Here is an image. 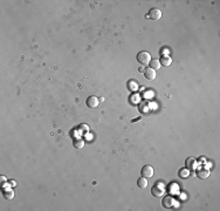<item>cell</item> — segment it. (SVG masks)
I'll use <instances>...</instances> for the list:
<instances>
[{
	"mask_svg": "<svg viewBox=\"0 0 220 211\" xmlns=\"http://www.w3.org/2000/svg\"><path fill=\"white\" fill-rule=\"evenodd\" d=\"M159 62H161V66L169 67L172 64V59L170 58V56H167V55H162V58L159 59Z\"/></svg>",
	"mask_w": 220,
	"mask_h": 211,
	"instance_id": "10",
	"label": "cell"
},
{
	"mask_svg": "<svg viewBox=\"0 0 220 211\" xmlns=\"http://www.w3.org/2000/svg\"><path fill=\"white\" fill-rule=\"evenodd\" d=\"M141 174H142L143 177H145V178H150V177H152L154 174H155V170L154 168L151 167V165H144L141 170Z\"/></svg>",
	"mask_w": 220,
	"mask_h": 211,
	"instance_id": "5",
	"label": "cell"
},
{
	"mask_svg": "<svg viewBox=\"0 0 220 211\" xmlns=\"http://www.w3.org/2000/svg\"><path fill=\"white\" fill-rule=\"evenodd\" d=\"M165 188H164V185L163 184H161V183H158V184H156V185H154V188L151 189V193H152V196L154 197H157V198H161V197H163L164 196V193H165Z\"/></svg>",
	"mask_w": 220,
	"mask_h": 211,
	"instance_id": "2",
	"label": "cell"
},
{
	"mask_svg": "<svg viewBox=\"0 0 220 211\" xmlns=\"http://www.w3.org/2000/svg\"><path fill=\"white\" fill-rule=\"evenodd\" d=\"M0 180H1V183H5V182H6V178H5L4 176H1V177H0Z\"/></svg>",
	"mask_w": 220,
	"mask_h": 211,
	"instance_id": "17",
	"label": "cell"
},
{
	"mask_svg": "<svg viewBox=\"0 0 220 211\" xmlns=\"http://www.w3.org/2000/svg\"><path fill=\"white\" fill-rule=\"evenodd\" d=\"M128 88H130L131 90H136L137 89V83L135 81L128 82Z\"/></svg>",
	"mask_w": 220,
	"mask_h": 211,
	"instance_id": "16",
	"label": "cell"
},
{
	"mask_svg": "<svg viewBox=\"0 0 220 211\" xmlns=\"http://www.w3.org/2000/svg\"><path fill=\"white\" fill-rule=\"evenodd\" d=\"M196 175L199 180H205V178H207L208 176H210V170L206 169V168H199V169L197 170Z\"/></svg>",
	"mask_w": 220,
	"mask_h": 211,
	"instance_id": "6",
	"label": "cell"
},
{
	"mask_svg": "<svg viewBox=\"0 0 220 211\" xmlns=\"http://www.w3.org/2000/svg\"><path fill=\"white\" fill-rule=\"evenodd\" d=\"M145 18H148V19H151V20H154V21H158V20H161L162 18V11L159 8H151L149 11V13L145 15Z\"/></svg>",
	"mask_w": 220,
	"mask_h": 211,
	"instance_id": "3",
	"label": "cell"
},
{
	"mask_svg": "<svg viewBox=\"0 0 220 211\" xmlns=\"http://www.w3.org/2000/svg\"><path fill=\"white\" fill-rule=\"evenodd\" d=\"M162 204H163L164 208H166V209H172V208H174V205H176V199L173 198L172 196H166V197H164Z\"/></svg>",
	"mask_w": 220,
	"mask_h": 211,
	"instance_id": "4",
	"label": "cell"
},
{
	"mask_svg": "<svg viewBox=\"0 0 220 211\" xmlns=\"http://www.w3.org/2000/svg\"><path fill=\"white\" fill-rule=\"evenodd\" d=\"M84 146V142L82 140H75L74 141V147L76 148V149H82Z\"/></svg>",
	"mask_w": 220,
	"mask_h": 211,
	"instance_id": "15",
	"label": "cell"
},
{
	"mask_svg": "<svg viewBox=\"0 0 220 211\" xmlns=\"http://www.w3.org/2000/svg\"><path fill=\"white\" fill-rule=\"evenodd\" d=\"M197 159L194 157H189L186 158V161H185V167L187 168L189 170H194L197 168Z\"/></svg>",
	"mask_w": 220,
	"mask_h": 211,
	"instance_id": "7",
	"label": "cell"
},
{
	"mask_svg": "<svg viewBox=\"0 0 220 211\" xmlns=\"http://www.w3.org/2000/svg\"><path fill=\"white\" fill-rule=\"evenodd\" d=\"M144 75L145 77L148 79V80H155L157 74H156V70H154L152 68H146V69H144Z\"/></svg>",
	"mask_w": 220,
	"mask_h": 211,
	"instance_id": "9",
	"label": "cell"
},
{
	"mask_svg": "<svg viewBox=\"0 0 220 211\" xmlns=\"http://www.w3.org/2000/svg\"><path fill=\"white\" fill-rule=\"evenodd\" d=\"M98 103H100V100L97 99L96 96H89L87 99V106L89 108H96L98 106Z\"/></svg>",
	"mask_w": 220,
	"mask_h": 211,
	"instance_id": "8",
	"label": "cell"
},
{
	"mask_svg": "<svg viewBox=\"0 0 220 211\" xmlns=\"http://www.w3.org/2000/svg\"><path fill=\"white\" fill-rule=\"evenodd\" d=\"M190 176V170L187 169L186 167L185 168H182V169L179 170V177L180 178H186V177H189Z\"/></svg>",
	"mask_w": 220,
	"mask_h": 211,
	"instance_id": "14",
	"label": "cell"
},
{
	"mask_svg": "<svg viewBox=\"0 0 220 211\" xmlns=\"http://www.w3.org/2000/svg\"><path fill=\"white\" fill-rule=\"evenodd\" d=\"M139 72H143V73H144V68H143V67H141V68H139Z\"/></svg>",
	"mask_w": 220,
	"mask_h": 211,
	"instance_id": "18",
	"label": "cell"
},
{
	"mask_svg": "<svg viewBox=\"0 0 220 211\" xmlns=\"http://www.w3.org/2000/svg\"><path fill=\"white\" fill-rule=\"evenodd\" d=\"M2 196L8 201H11L14 198V191L12 189H5V190H2Z\"/></svg>",
	"mask_w": 220,
	"mask_h": 211,
	"instance_id": "12",
	"label": "cell"
},
{
	"mask_svg": "<svg viewBox=\"0 0 220 211\" xmlns=\"http://www.w3.org/2000/svg\"><path fill=\"white\" fill-rule=\"evenodd\" d=\"M151 60H152V58H151L150 53L145 52V51L139 52L138 54H137V61H138V62H139L141 64H143V66H146V64H149Z\"/></svg>",
	"mask_w": 220,
	"mask_h": 211,
	"instance_id": "1",
	"label": "cell"
},
{
	"mask_svg": "<svg viewBox=\"0 0 220 211\" xmlns=\"http://www.w3.org/2000/svg\"><path fill=\"white\" fill-rule=\"evenodd\" d=\"M150 68H152L154 70H158L161 68V62H159V60H157V59H152L151 61H150Z\"/></svg>",
	"mask_w": 220,
	"mask_h": 211,
	"instance_id": "13",
	"label": "cell"
},
{
	"mask_svg": "<svg viewBox=\"0 0 220 211\" xmlns=\"http://www.w3.org/2000/svg\"><path fill=\"white\" fill-rule=\"evenodd\" d=\"M148 184H149V182H148V178H145V177H139L138 178V181H137V185L139 189H146L148 188Z\"/></svg>",
	"mask_w": 220,
	"mask_h": 211,
	"instance_id": "11",
	"label": "cell"
}]
</instances>
